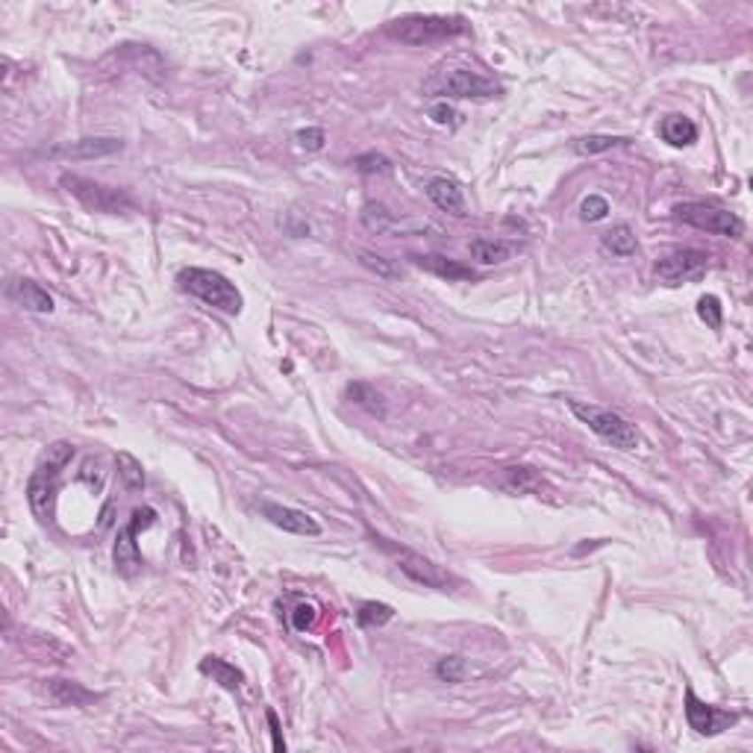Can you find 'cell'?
Returning <instances> with one entry per match:
<instances>
[{
    "label": "cell",
    "mask_w": 753,
    "mask_h": 753,
    "mask_svg": "<svg viewBox=\"0 0 753 753\" xmlns=\"http://www.w3.org/2000/svg\"><path fill=\"white\" fill-rule=\"evenodd\" d=\"M262 516L271 521L274 527L286 530V532H295V536H321V524L312 516L300 509H291V507H283V503H271L265 501L262 503Z\"/></svg>",
    "instance_id": "obj_13"
},
{
    "label": "cell",
    "mask_w": 753,
    "mask_h": 753,
    "mask_svg": "<svg viewBox=\"0 0 753 753\" xmlns=\"http://www.w3.org/2000/svg\"><path fill=\"white\" fill-rule=\"evenodd\" d=\"M318 621V609L312 603H298L295 612H291V624H295V630H309L312 624Z\"/></svg>",
    "instance_id": "obj_34"
},
{
    "label": "cell",
    "mask_w": 753,
    "mask_h": 753,
    "mask_svg": "<svg viewBox=\"0 0 753 753\" xmlns=\"http://www.w3.org/2000/svg\"><path fill=\"white\" fill-rule=\"evenodd\" d=\"M71 459H74V445L71 442H53L44 456L39 459L35 471L27 483V501H30L33 516L39 521H48L53 512V498H57L59 474Z\"/></svg>",
    "instance_id": "obj_1"
},
{
    "label": "cell",
    "mask_w": 753,
    "mask_h": 753,
    "mask_svg": "<svg viewBox=\"0 0 753 753\" xmlns=\"http://www.w3.org/2000/svg\"><path fill=\"white\" fill-rule=\"evenodd\" d=\"M468 30H471V27H468L465 18H459V15H403V18H394V21L385 27V33H389L392 39L412 44V48L451 42L456 35H465Z\"/></svg>",
    "instance_id": "obj_2"
},
{
    "label": "cell",
    "mask_w": 753,
    "mask_h": 753,
    "mask_svg": "<svg viewBox=\"0 0 753 753\" xmlns=\"http://www.w3.org/2000/svg\"><path fill=\"white\" fill-rule=\"evenodd\" d=\"M265 718H268L271 739H274V745H271V748L277 750V753H283V750H286V741H283V730H280V718H277V712L268 710V712H265Z\"/></svg>",
    "instance_id": "obj_36"
},
{
    "label": "cell",
    "mask_w": 753,
    "mask_h": 753,
    "mask_svg": "<svg viewBox=\"0 0 753 753\" xmlns=\"http://www.w3.org/2000/svg\"><path fill=\"white\" fill-rule=\"evenodd\" d=\"M468 247H471V256L480 265H501L516 253V245L512 242H503V238H485V236L471 238V245Z\"/></svg>",
    "instance_id": "obj_17"
},
{
    "label": "cell",
    "mask_w": 753,
    "mask_h": 753,
    "mask_svg": "<svg viewBox=\"0 0 753 753\" xmlns=\"http://www.w3.org/2000/svg\"><path fill=\"white\" fill-rule=\"evenodd\" d=\"M353 168L360 174H392V159H385V156L376 151H369V153L356 156Z\"/></svg>",
    "instance_id": "obj_30"
},
{
    "label": "cell",
    "mask_w": 753,
    "mask_h": 753,
    "mask_svg": "<svg viewBox=\"0 0 753 753\" xmlns=\"http://www.w3.org/2000/svg\"><path fill=\"white\" fill-rule=\"evenodd\" d=\"M674 215L683 224L695 227V229H706V233H715V236L739 238L745 233V221H741L736 213H730V209H724V206H715V204L688 200V204L674 206Z\"/></svg>",
    "instance_id": "obj_7"
},
{
    "label": "cell",
    "mask_w": 753,
    "mask_h": 753,
    "mask_svg": "<svg viewBox=\"0 0 753 753\" xmlns=\"http://www.w3.org/2000/svg\"><path fill=\"white\" fill-rule=\"evenodd\" d=\"M156 521V509L151 507H142L133 512L130 524L124 530H118V541H115V550H113V559H115V571L121 577H136L142 568V554H139V545H136V536L139 530L151 527Z\"/></svg>",
    "instance_id": "obj_10"
},
{
    "label": "cell",
    "mask_w": 753,
    "mask_h": 753,
    "mask_svg": "<svg viewBox=\"0 0 753 753\" xmlns=\"http://www.w3.org/2000/svg\"><path fill=\"white\" fill-rule=\"evenodd\" d=\"M412 262L418 265V268H424L430 274H436V277H445V280H474V271L465 268V265H459L454 260H447V256H409Z\"/></svg>",
    "instance_id": "obj_18"
},
{
    "label": "cell",
    "mask_w": 753,
    "mask_h": 753,
    "mask_svg": "<svg viewBox=\"0 0 753 753\" xmlns=\"http://www.w3.org/2000/svg\"><path fill=\"white\" fill-rule=\"evenodd\" d=\"M436 677L442 679V683H462V679L468 677V663H465L462 656H445V659H439Z\"/></svg>",
    "instance_id": "obj_28"
},
{
    "label": "cell",
    "mask_w": 753,
    "mask_h": 753,
    "mask_svg": "<svg viewBox=\"0 0 753 753\" xmlns=\"http://www.w3.org/2000/svg\"><path fill=\"white\" fill-rule=\"evenodd\" d=\"M124 148L121 139H100V136H89V139H77V142H62L57 148L42 151V156L48 159H97V156H113Z\"/></svg>",
    "instance_id": "obj_12"
},
{
    "label": "cell",
    "mask_w": 753,
    "mask_h": 753,
    "mask_svg": "<svg viewBox=\"0 0 753 753\" xmlns=\"http://www.w3.org/2000/svg\"><path fill=\"white\" fill-rule=\"evenodd\" d=\"M601 245L612 256H633L639 251L636 229H633L630 224H615L612 229H606V233L601 236Z\"/></svg>",
    "instance_id": "obj_22"
},
{
    "label": "cell",
    "mask_w": 753,
    "mask_h": 753,
    "mask_svg": "<svg viewBox=\"0 0 753 753\" xmlns=\"http://www.w3.org/2000/svg\"><path fill=\"white\" fill-rule=\"evenodd\" d=\"M113 509H115V503L109 501L104 507V512H100V530H106L109 524H113Z\"/></svg>",
    "instance_id": "obj_37"
},
{
    "label": "cell",
    "mask_w": 753,
    "mask_h": 753,
    "mask_svg": "<svg viewBox=\"0 0 753 753\" xmlns=\"http://www.w3.org/2000/svg\"><path fill=\"white\" fill-rule=\"evenodd\" d=\"M427 95H442V97H494L501 95V86L494 80H485L471 68L454 66L436 71L433 77L424 82Z\"/></svg>",
    "instance_id": "obj_6"
},
{
    "label": "cell",
    "mask_w": 753,
    "mask_h": 753,
    "mask_svg": "<svg viewBox=\"0 0 753 753\" xmlns=\"http://www.w3.org/2000/svg\"><path fill=\"white\" fill-rule=\"evenodd\" d=\"M59 186L66 189L71 198H77L86 209H91V213L118 215V213H133L136 209L130 195H124L121 189H109V186H104V182L80 177V174H62Z\"/></svg>",
    "instance_id": "obj_5"
},
{
    "label": "cell",
    "mask_w": 753,
    "mask_h": 753,
    "mask_svg": "<svg viewBox=\"0 0 753 753\" xmlns=\"http://www.w3.org/2000/svg\"><path fill=\"white\" fill-rule=\"evenodd\" d=\"M606 213H609V200H606V198H601V195L583 198V204H580V218H583V221L594 224V221H601V218H606Z\"/></svg>",
    "instance_id": "obj_32"
},
{
    "label": "cell",
    "mask_w": 753,
    "mask_h": 753,
    "mask_svg": "<svg viewBox=\"0 0 753 753\" xmlns=\"http://www.w3.org/2000/svg\"><path fill=\"white\" fill-rule=\"evenodd\" d=\"M686 721L697 736H718V733L730 730V724L739 721L736 712H724L715 710V706L703 703L701 697L695 695V688H686Z\"/></svg>",
    "instance_id": "obj_11"
},
{
    "label": "cell",
    "mask_w": 753,
    "mask_h": 753,
    "mask_svg": "<svg viewBox=\"0 0 753 753\" xmlns=\"http://www.w3.org/2000/svg\"><path fill=\"white\" fill-rule=\"evenodd\" d=\"M356 618H360L362 627H383V624H389L394 618V609L389 603H376V601H365L360 606V612H356Z\"/></svg>",
    "instance_id": "obj_26"
},
{
    "label": "cell",
    "mask_w": 753,
    "mask_h": 753,
    "mask_svg": "<svg viewBox=\"0 0 753 753\" xmlns=\"http://www.w3.org/2000/svg\"><path fill=\"white\" fill-rule=\"evenodd\" d=\"M48 692L57 706H89L97 701L95 692H89L86 686L74 683V679H50Z\"/></svg>",
    "instance_id": "obj_16"
},
{
    "label": "cell",
    "mask_w": 753,
    "mask_h": 753,
    "mask_svg": "<svg viewBox=\"0 0 753 753\" xmlns=\"http://www.w3.org/2000/svg\"><path fill=\"white\" fill-rule=\"evenodd\" d=\"M659 136L671 144V148H688V144L697 142V127L688 121L686 115H668L663 124H659Z\"/></svg>",
    "instance_id": "obj_20"
},
{
    "label": "cell",
    "mask_w": 753,
    "mask_h": 753,
    "mask_svg": "<svg viewBox=\"0 0 753 753\" xmlns=\"http://www.w3.org/2000/svg\"><path fill=\"white\" fill-rule=\"evenodd\" d=\"M115 465H118V477H121V483H124L127 492H142L144 489V468H142V462L133 454L118 451Z\"/></svg>",
    "instance_id": "obj_24"
},
{
    "label": "cell",
    "mask_w": 753,
    "mask_h": 753,
    "mask_svg": "<svg viewBox=\"0 0 753 753\" xmlns=\"http://www.w3.org/2000/svg\"><path fill=\"white\" fill-rule=\"evenodd\" d=\"M430 118H433L436 124H442V127H447V124H456V109L454 106H447V104H436V106H430V113H427Z\"/></svg>",
    "instance_id": "obj_35"
},
{
    "label": "cell",
    "mask_w": 753,
    "mask_h": 753,
    "mask_svg": "<svg viewBox=\"0 0 753 753\" xmlns=\"http://www.w3.org/2000/svg\"><path fill=\"white\" fill-rule=\"evenodd\" d=\"M427 198L451 215H465V195L459 189V182L451 177H433L427 182Z\"/></svg>",
    "instance_id": "obj_15"
},
{
    "label": "cell",
    "mask_w": 753,
    "mask_h": 753,
    "mask_svg": "<svg viewBox=\"0 0 753 753\" xmlns=\"http://www.w3.org/2000/svg\"><path fill=\"white\" fill-rule=\"evenodd\" d=\"M630 139L624 136H583V139L574 142V153L580 156H594V153H603V151H612L618 144H627Z\"/></svg>",
    "instance_id": "obj_25"
},
{
    "label": "cell",
    "mask_w": 753,
    "mask_h": 753,
    "mask_svg": "<svg viewBox=\"0 0 753 753\" xmlns=\"http://www.w3.org/2000/svg\"><path fill=\"white\" fill-rule=\"evenodd\" d=\"M360 262L365 265L369 271H374L376 277H385V280H398L400 277V268H394V265L389 260H383V256H374V253H360Z\"/></svg>",
    "instance_id": "obj_31"
},
{
    "label": "cell",
    "mask_w": 753,
    "mask_h": 753,
    "mask_svg": "<svg viewBox=\"0 0 753 753\" xmlns=\"http://www.w3.org/2000/svg\"><path fill=\"white\" fill-rule=\"evenodd\" d=\"M6 298L15 300L27 312H53V298L35 280H24V277L12 280L6 286Z\"/></svg>",
    "instance_id": "obj_14"
},
{
    "label": "cell",
    "mask_w": 753,
    "mask_h": 753,
    "mask_svg": "<svg viewBox=\"0 0 753 753\" xmlns=\"http://www.w3.org/2000/svg\"><path fill=\"white\" fill-rule=\"evenodd\" d=\"M697 315L710 330H721L724 324V309H721V300L715 295H703L697 300Z\"/></svg>",
    "instance_id": "obj_29"
},
{
    "label": "cell",
    "mask_w": 753,
    "mask_h": 753,
    "mask_svg": "<svg viewBox=\"0 0 753 753\" xmlns=\"http://www.w3.org/2000/svg\"><path fill=\"white\" fill-rule=\"evenodd\" d=\"M177 283L191 298L204 300L206 307L224 312V315H238L245 307L242 291H238L224 274H218L213 268H182L177 274Z\"/></svg>",
    "instance_id": "obj_3"
},
{
    "label": "cell",
    "mask_w": 753,
    "mask_h": 753,
    "mask_svg": "<svg viewBox=\"0 0 753 753\" xmlns=\"http://www.w3.org/2000/svg\"><path fill=\"white\" fill-rule=\"evenodd\" d=\"M710 268V256L695 247H679L654 262V274L665 286H679V283H697Z\"/></svg>",
    "instance_id": "obj_9"
},
{
    "label": "cell",
    "mask_w": 753,
    "mask_h": 753,
    "mask_svg": "<svg viewBox=\"0 0 753 753\" xmlns=\"http://www.w3.org/2000/svg\"><path fill=\"white\" fill-rule=\"evenodd\" d=\"M374 545H380L385 554L394 556V563H398V568L409 577V580L427 586V589H447V586L454 583L451 574L442 571V568H439L436 563H430L427 556L415 554V550L398 547V545H392L389 539H380V536H374Z\"/></svg>",
    "instance_id": "obj_8"
},
{
    "label": "cell",
    "mask_w": 753,
    "mask_h": 753,
    "mask_svg": "<svg viewBox=\"0 0 753 753\" xmlns=\"http://www.w3.org/2000/svg\"><path fill=\"white\" fill-rule=\"evenodd\" d=\"M200 671H204L206 677H213L218 686L227 688V692H236V688H242V683H245V674L221 656H206L204 663H200Z\"/></svg>",
    "instance_id": "obj_21"
},
{
    "label": "cell",
    "mask_w": 753,
    "mask_h": 753,
    "mask_svg": "<svg viewBox=\"0 0 753 753\" xmlns=\"http://www.w3.org/2000/svg\"><path fill=\"white\" fill-rule=\"evenodd\" d=\"M362 224L369 227L371 233H385V229H392L394 218H392V213L383 204H374V200H371V204L362 206Z\"/></svg>",
    "instance_id": "obj_27"
},
{
    "label": "cell",
    "mask_w": 753,
    "mask_h": 753,
    "mask_svg": "<svg viewBox=\"0 0 753 753\" xmlns=\"http://www.w3.org/2000/svg\"><path fill=\"white\" fill-rule=\"evenodd\" d=\"M568 409L574 412V418L592 430L594 436L603 439L606 445L618 447V451H633L639 445V433L636 427L630 424L627 418H621L618 412L603 409L598 403H586V400H568Z\"/></svg>",
    "instance_id": "obj_4"
},
{
    "label": "cell",
    "mask_w": 753,
    "mask_h": 753,
    "mask_svg": "<svg viewBox=\"0 0 753 753\" xmlns=\"http://www.w3.org/2000/svg\"><path fill=\"white\" fill-rule=\"evenodd\" d=\"M501 489H507L512 494H524L532 489H541V480L532 468H503Z\"/></svg>",
    "instance_id": "obj_23"
},
{
    "label": "cell",
    "mask_w": 753,
    "mask_h": 753,
    "mask_svg": "<svg viewBox=\"0 0 753 753\" xmlns=\"http://www.w3.org/2000/svg\"><path fill=\"white\" fill-rule=\"evenodd\" d=\"M345 394H347V400L356 403V407H362L365 412H369V415H374V418H385V398H383L380 392L374 389L371 383H362V380L347 383Z\"/></svg>",
    "instance_id": "obj_19"
},
{
    "label": "cell",
    "mask_w": 753,
    "mask_h": 753,
    "mask_svg": "<svg viewBox=\"0 0 753 753\" xmlns=\"http://www.w3.org/2000/svg\"><path fill=\"white\" fill-rule=\"evenodd\" d=\"M298 144L300 148H307V151H321L324 148V142H327V133L321 130V127H307V130H298Z\"/></svg>",
    "instance_id": "obj_33"
}]
</instances>
